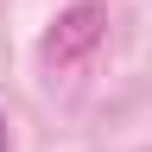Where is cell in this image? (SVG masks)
I'll return each instance as SVG.
<instances>
[{
  "label": "cell",
  "instance_id": "6da1fadb",
  "mask_svg": "<svg viewBox=\"0 0 152 152\" xmlns=\"http://www.w3.org/2000/svg\"><path fill=\"white\" fill-rule=\"evenodd\" d=\"M102 32H108V13H102V7H70L64 19H57V32L45 38V64L70 70L83 51H95V45H102Z\"/></svg>",
  "mask_w": 152,
  "mask_h": 152
},
{
  "label": "cell",
  "instance_id": "7a4b0ae2",
  "mask_svg": "<svg viewBox=\"0 0 152 152\" xmlns=\"http://www.w3.org/2000/svg\"><path fill=\"white\" fill-rule=\"evenodd\" d=\"M0 152H7V121H0Z\"/></svg>",
  "mask_w": 152,
  "mask_h": 152
}]
</instances>
